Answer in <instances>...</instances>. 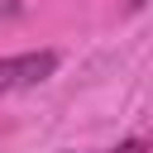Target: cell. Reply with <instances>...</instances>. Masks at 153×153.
<instances>
[{"label":"cell","instance_id":"cell-1","mask_svg":"<svg viewBox=\"0 0 153 153\" xmlns=\"http://www.w3.org/2000/svg\"><path fill=\"white\" fill-rule=\"evenodd\" d=\"M57 72V53L53 48H33V53H14V57H0V96L5 91H24V86H38Z\"/></svg>","mask_w":153,"mask_h":153},{"label":"cell","instance_id":"cell-2","mask_svg":"<svg viewBox=\"0 0 153 153\" xmlns=\"http://www.w3.org/2000/svg\"><path fill=\"white\" fill-rule=\"evenodd\" d=\"M96 153H148V143H143V139H124V143H115V148H96Z\"/></svg>","mask_w":153,"mask_h":153},{"label":"cell","instance_id":"cell-3","mask_svg":"<svg viewBox=\"0 0 153 153\" xmlns=\"http://www.w3.org/2000/svg\"><path fill=\"white\" fill-rule=\"evenodd\" d=\"M14 14H19V5H14V0H5V5H0V19H14Z\"/></svg>","mask_w":153,"mask_h":153}]
</instances>
